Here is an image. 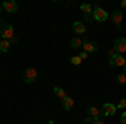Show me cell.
Wrapping results in <instances>:
<instances>
[{
  "label": "cell",
  "instance_id": "cell-4",
  "mask_svg": "<svg viewBox=\"0 0 126 124\" xmlns=\"http://www.w3.org/2000/svg\"><path fill=\"white\" fill-rule=\"evenodd\" d=\"M2 7L5 12H9V14H15V12H19V3L15 2V0H5L3 3H2Z\"/></svg>",
  "mask_w": 126,
  "mask_h": 124
},
{
  "label": "cell",
  "instance_id": "cell-1",
  "mask_svg": "<svg viewBox=\"0 0 126 124\" xmlns=\"http://www.w3.org/2000/svg\"><path fill=\"white\" fill-rule=\"evenodd\" d=\"M0 37L3 39V40H12V39L15 37V29L12 27V24H2L0 25Z\"/></svg>",
  "mask_w": 126,
  "mask_h": 124
},
{
  "label": "cell",
  "instance_id": "cell-9",
  "mask_svg": "<svg viewBox=\"0 0 126 124\" xmlns=\"http://www.w3.org/2000/svg\"><path fill=\"white\" fill-rule=\"evenodd\" d=\"M123 17H125L123 10H114V12H113V24H114L116 27H121V24H123Z\"/></svg>",
  "mask_w": 126,
  "mask_h": 124
},
{
  "label": "cell",
  "instance_id": "cell-12",
  "mask_svg": "<svg viewBox=\"0 0 126 124\" xmlns=\"http://www.w3.org/2000/svg\"><path fill=\"white\" fill-rule=\"evenodd\" d=\"M72 30H74L76 34L81 35V34H84V32H86V25H84L82 22H74V24H72Z\"/></svg>",
  "mask_w": 126,
  "mask_h": 124
},
{
  "label": "cell",
  "instance_id": "cell-18",
  "mask_svg": "<svg viewBox=\"0 0 126 124\" xmlns=\"http://www.w3.org/2000/svg\"><path fill=\"white\" fill-rule=\"evenodd\" d=\"M118 82H119V84H126V74L125 72L118 74Z\"/></svg>",
  "mask_w": 126,
  "mask_h": 124
},
{
  "label": "cell",
  "instance_id": "cell-10",
  "mask_svg": "<svg viewBox=\"0 0 126 124\" xmlns=\"http://www.w3.org/2000/svg\"><path fill=\"white\" fill-rule=\"evenodd\" d=\"M86 111H87V116L93 117V119H96V117H101V116H103L101 112H99V107H96V106H89Z\"/></svg>",
  "mask_w": 126,
  "mask_h": 124
},
{
  "label": "cell",
  "instance_id": "cell-25",
  "mask_svg": "<svg viewBox=\"0 0 126 124\" xmlns=\"http://www.w3.org/2000/svg\"><path fill=\"white\" fill-rule=\"evenodd\" d=\"M121 7H123V9H126V0H123V2H121Z\"/></svg>",
  "mask_w": 126,
  "mask_h": 124
},
{
  "label": "cell",
  "instance_id": "cell-2",
  "mask_svg": "<svg viewBox=\"0 0 126 124\" xmlns=\"http://www.w3.org/2000/svg\"><path fill=\"white\" fill-rule=\"evenodd\" d=\"M37 76H39V72H37L35 67H27L24 70V82L25 84H34L37 81Z\"/></svg>",
  "mask_w": 126,
  "mask_h": 124
},
{
  "label": "cell",
  "instance_id": "cell-28",
  "mask_svg": "<svg viewBox=\"0 0 126 124\" xmlns=\"http://www.w3.org/2000/svg\"><path fill=\"white\" fill-rule=\"evenodd\" d=\"M2 10H3V7H2V3H0V12H2Z\"/></svg>",
  "mask_w": 126,
  "mask_h": 124
},
{
  "label": "cell",
  "instance_id": "cell-22",
  "mask_svg": "<svg viewBox=\"0 0 126 124\" xmlns=\"http://www.w3.org/2000/svg\"><path fill=\"white\" fill-rule=\"evenodd\" d=\"M79 57H81V60H86V59H87V52H81Z\"/></svg>",
  "mask_w": 126,
  "mask_h": 124
},
{
  "label": "cell",
  "instance_id": "cell-26",
  "mask_svg": "<svg viewBox=\"0 0 126 124\" xmlns=\"http://www.w3.org/2000/svg\"><path fill=\"white\" fill-rule=\"evenodd\" d=\"M47 124H56V123H54V121H52V119H50V121H47Z\"/></svg>",
  "mask_w": 126,
  "mask_h": 124
},
{
  "label": "cell",
  "instance_id": "cell-6",
  "mask_svg": "<svg viewBox=\"0 0 126 124\" xmlns=\"http://www.w3.org/2000/svg\"><path fill=\"white\" fill-rule=\"evenodd\" d=\"M82 49H84V52H87V54H94V52L99 50V47H97V44L94 40H84Z\"/></svg>",
  "mask_w": 126,
  "mask_h": 124
},
{
  "label": "cell",
  "instance_id": "cell-29",
  "mask_svg": "<svg viewBox=\"0 0 126 124\" xmlns=\"http://www.w3.org/2000/svg\"><path fill=\"white\" fill-rule=\"evenodd\" d=\"M0 22H2V19H0ZM2 24H3V22H2Z\"/></svg>",
  "mask_w": 126,
  "mask_h": 124
},
{
  "label": "cell",
  "instance_id": "cell-19",
  "mask_svg": "<svg viewBox=\"0 0 126 124\" xmlns=\"http://www.w3.org/2000/svg\"><path fill=\"white\" fill-rule=\"evenodd\" d=\"M118 109H126V99H119V102L116 106Z\"/></svg>",
  "mask_w": 126,
  "mask_h": 124
},
{
  "label": "cell",
  "instance_id": "cell-20",
  "mask_svg": "<svg viewBox=\"0 0 126 124\" xmlns=\"http://www.w3.org/2000/svg\"><path fill=\"white\" fill-rule=\"evenodd\" d=\"M93 124H106V121H103V116H101V117H96L93 121Z\"/></svg>",
  "mask_w": 126,
  "mask_h": 124
},
{
  "label": "cell",
  "instance_id": "cell-23",
  "mask_svg": "<svg viewBox=\"0 0 126 124\" xmlns=\"http://www.w3.org/2000/svg\"><path fill=\"white\" fill-rule=\"evenodd\" d=\"M108 55H109V59H111V57H114V55H116V50H114V49H111V50L108 52Z\"/></svg>",
  "mask_w": 126,
  "mask_h": 124
},
{
  "label": "cell",
  "instance_id": "cell-24",
  "mask_svg": "<svg viewBox=\"0 0 126 124\" xmlns=\"http://www.w3.org/2000/svg\"><path fill=\"white\" fill-rule=\"evenodd\" d=\"M17 42H19V37H17V35H15V37L10 40V44H17Z\"/></svg>",
  "mask_w": 126,
  "mask_h": 124
},
{
  "label": "cell",
  "instance_id": "cell-14",
  "mask_svg": "<svg viewBox=\"0 0 126 124\" xmlns=\"http://www.w3.org/2000/svg\"><path fill=\"white\" fill-rule=\"evenodd\" d=\"M72 106H74V99L67 96V97L62 101V107H64V111H71V109H72Z\"/></svg>",
  "mask_w": 126,
  "mask_h": 124
},
{
  "label": "cell",
  "instance_id": "cell-17",
  "mask_svg": "<svg viewBox=\"0 0 126 124\" xmlns=\"http://www.w3.org/2000/svg\"><path fill=\"white\" fill-rule=\"evenodd\" d=\"M81 62H82V60H81L79 55H72V57H71V64H72V66H79Z\"/></svg>",
  "mask_w": 126,
  "mask_h": 124
},
{
  "label": "cell",
  "instance_id": "cell-13",
  "mask_svg": "<svg viewBox=\"0 0 126 124\" xmlns=\"http://www.w3.org/2000/svg\"><path fill=\"white\" fill-rule=\"evenodd\" d=\"M54 94L57 96V97L61 99V101H64V99L67 97V92H66V91H64L62 87H59V86H56V87H54Z\"/></svg>",
  "mask_w": 126,
  "mask_h": 124
},
{
  "label": "cell",
  "instance_id": "cell-5",
  "mask_svg": "<svg viewBox=\"0 0 126 124\" xmlns=\"http://www.w3.org/2000/svg\"><path fill=\"white\" fill-rule=\"evenodd\" d=\"M113 49L116 50V54H125L126 52V39L125 37H118L116 40H114Z\"/></svg>",
  "mask_w": 126,
  "mask_h": 124
},
{
  "label": "cell",
  "instance_id": "cell-27",
  "mask_svg": "<svg viewBox=\"0 0 126 124\" xmlns=\"http://www.w3.org/2000/svg\"><path fill=\"white\" fill-rule=\"evenodd\" d=\"M123 70H125V74H126V64H125V67H123Z\"/></svg>",
  "mask_w": 126,
  "mask_h": 124
},
{
  "label": "cell",
  "instance_id": "cell-21",
  "mask_svg": "<svg viewBox=\"0 0 126 124\" xmlns=\"http://www.w3.org/2000/svg\"><path fill=\"white\" fill-rule=\"evenodd\" d=\"M119 124H126V111L121 114V119H119Z\"/></svg>",
  "mask_w": 126,
  "mask_h": 124
},
{
  "label": "cell",
  "instance_id": "cell-16",
  "mask_svg": "<svg viewBox=\"0 0 126 124\" xmlns=\"http://www.w3.org/2000/svg\"><path fill=\"white\" fill-rule=\"evenodd\" d=\"M9 49H10V42L2 39V40H0V52H2V54H7V52H9Z\"/></svg>",
  "mask_w": 126,
  "mask_h": 124
},
{
  "label": "cell",
  "instance_id": "cell-11",
  "mask_svg": "<svg viewBox=\"0 0 126 124\" xmlns=\"http://www.w3.org/2000/svg\"><path fill=\"white\" fill-rule=\"evenodd\" d=\"M81 12L87 15V17H91L93 19V12H94V5H89V3H82L81 5Z\"/></svg>",
  "mask_w": 126,
  "mask_h": 124
},
{
  "label": "cell",
  "instance_id": "cell-15",
  "mask_svg": "<svg viewBox=\"0 0 126 124\" xmlns=\"http://www.w3.org/2000/svg\"><path fill=\"white\" fill-rule=\"evenodd\" d=\"M82 44H84V40H81L79 37H74L69 42V47L71 49H79V47H82Z\"/></svg>",
  "mask_w": 126,
  "mask_h": 124
},
{
  "label": "cell",
  "instance_id": "cell-3",
  "mask_svg": "<svg viewBox=\"0 0 126 124\" xmlns=\"http://www.w3.org/2000/svg\"><path fill=\"white\" fill-rule=\"evenodd\" d=\"M93 20H96V22H104V20H108V12L104 9H101L99 5H94Z\"/></svg>",
  "mask_w": 126,
  "mask_h": 124
},
{
  "label": "cell",
  "instance_id": "cell-7",
  "mask_svg": "<svg viewBox=\"0 0 126 124\" xmlns=\"http://www.w3.org/2000/svg\"><path fill=\"white\" fill-rule=\"evenodd\" d=\"M109 64H111V67H125L126 64V59L121 55V54H116L114 57L109 59Z\"/></svg>",
  "mask_w": 126,
  "mask_h": 124
},
{
  "label": "cell",
  "instance_id": "cell-8",
  "mask_svg": "<svg viewBox=\"0 0 126 124\" xmlns=\"http://www.w3.org/2000/svg\"><path fill=\"white\" fill-rule=\"evenodd\" d=\"M118 111V107L114 104H111V102H106V104L103 106V112L101 114L103 116H108V117H111V116H114Z\"/></svg>",
  "mask_w": 126,
  "mask_h": 124
}]
</instances>
